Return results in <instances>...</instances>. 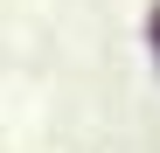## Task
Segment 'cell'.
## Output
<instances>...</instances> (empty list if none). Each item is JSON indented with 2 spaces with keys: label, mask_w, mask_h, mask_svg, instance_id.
<instances>
[{
  "label": "cell",
  "mask_w": 160,
  "mask_h": 153,
  "mask_svg": "<svg viewBox=\"0 0 160 153\" xmlns=\"http://www.w3.org/2000/svg\"><path fill=\"white\" fill-rule=\"evenodd\" d=\"M153 56H160V7H153Z\"/></svg>",
  "instance_id": "6da1fadb"
}]
</instances>
